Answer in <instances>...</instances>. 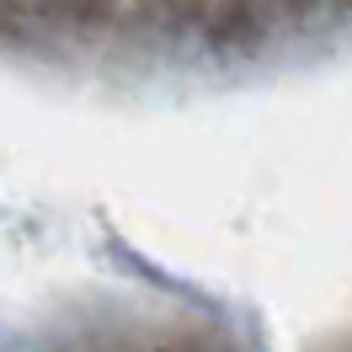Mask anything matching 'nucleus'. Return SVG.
Segmentation results:
<instances>
[]
</instances>
